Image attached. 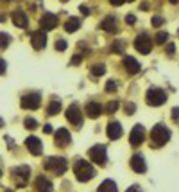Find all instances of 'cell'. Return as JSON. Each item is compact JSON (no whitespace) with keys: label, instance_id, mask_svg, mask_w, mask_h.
Here are the masks:
<instances>
[{"label":"cell","instance_id":"42","mask_svg":"<svg viewBox=\"0 0 179 192\" xmlns=\"http://www.w3.org/2000/svg\"><path fill=\"white\" fill-rule=\"evenodd\" d=\"M170 115H172V119H175V120H179V108H174V110L170 111Z\"/></svg>","mask_w":179,"mask_h":192},{"label":"cell","instance_id":"26","mask_svg":"<svg viewBox=\"0 0 179 192\" xmlns=\"http://www.w3.org/2000/svg\"><path fill=\"white\" fill-rule=\"evenodd\" d=\"M92 74H93L95 77H100V76L106 74V67L102 65V63H99V65H93V67H92Z\"/></svg>","mask_w":179,"mask_h":192},{"label":"cell","instance_id":"3","mask_svg":"<svg viewBox=\"0 0 179 192\" xmlns=\"http://www.w3.org/2000/svg\"><path fill=\"white\" fill-rule=\"evenodd\" d=\"M45 169L52 170L57 176H63L66 173V169H68V163H66V160L63 156H50V158L45 160Z\"/></svg>","mask_w":179,"mask_h":192},{"label":"cell","instance_id":"13","mask_svg":"<svg viewBox=\"0 0 179 192\" xmlns=\"http://www.w3.org/2000/svg\"><path fill=\"white\" fill-rule=\"evenodd\" d=\"M131 169L134 170V173H138V174H143L145 173V170H147V163H145L143 155L136 153V155L131 156Z\"/></svg>","mask_w":179,"mask_h":192},{"label":"cell","instance_id":"25","mask_svg":"<svg viewBox=\"0 0 179 192\" xmlns=\"http://www.w3.org/2000/svg\"><path fill=\"white\" fill-rule=\"evenodd\" d=\"M124 49H125V41H122V40L113 41V45H111V50H113L115 54H122V52H124Z\"/></svg>","mask_w":179,"mask_h":192},{"label":"cell","instance_id":"24","mask_svg":"<svg viewBox=\"0 0 179 192\" xmlns=\"http://www.w3.org/2000/svg\"><path fill=\"white\" fill-rule=\"evenodd\" d=\"M61 108H63L61 101H59V99H52L50 104H49V108H47V113H49V115H57V113L61 111Z\"/></svg>","mask_w":179,"mask_h":192},{"label":"cell","instance_id":"8","mask_svg":"<svg viewBox=\"0 0 179 192\" xmlns=\"http://www.w3.org/2000/svg\"><path fill=\"white\" fill-rule=\"evenodd\" d=\"M143 140H145V127L142 124H136L129 133V144L132 147H138L143 144Z\"/></svg>","mask_w":179,"mask_h":192},{"label":"cell","instance_id":"33","mask_svg":"<svg viewBox=\"0 0 179 192\" xmlns=\"http://www.w3.org/2000/svg\"><path fill=\"white\" fill-rule=\"evenodd\" d=\"M56 50H59V52L66 50V41H64V40H57V41H56Z\"/></svg>","mask_w":179,"mask_h":192},{"label":"cell","instance_id":"22","mask_svg":"<svg viewBox=\"0 0 179 192\" xmlns=\"http://www.w3.org/2000/svg\"><path fill=\"white\" fill-rule=\"evenodd\" d=\"M97 192H118V187H117V183H115L113 180H104V181L99 185Z\"/></svg>","mask_w":179,"mask_h":192},{"label":"cell","instance_id":"29","mask_svg":"<svg viewBox=\"0 0 179 192\" xmlns=\"http://www.w3.org/2000/svg\"><path fill=\"white\" fill-rule=\"evenodd\" d=\"M11 43V38H9V34H6V32H0V47L2 49H7V45Z\"/></svg>","mask_w":179,"mask_h":192},{"label":"cell","instance_id":"15","mask_svg":"<svg viewBox=\"0 0 179 192\" xmlns=\"http://www.w3.org/2000/svg\"><path fill=\"white\" fill-rule=\"evenodd\" d=\"M31 43L36 50H41L47 47V36H45V31H34L31 34Z\"/></svg>","mask_w":179,"mask_h":192},{"label":"cell","instance_id":"6","mask_svg":"<svg viewBox=\"0 0 179 192\" xmlns=\"http://www.w3.org/2000/svg\"><path fill=\"white\" fill-rule=\"evenodd\" d=\"M20 106L24 110H38L39 106H41V95L39 93H36V92H32V93H25L24 97L20 99Z\"/></svg>","mask_w":179,"mask_h":192},{"label":"cell","instance_id":"32","mask_svg":"<svg viewBox=\"0 0 179 192\" xmlns=\"http://www.w3.org/2000/svg\"><path fill=\"white\" fill-rule=\"evenodd\" d=\"M25 127H27V129H36V127H38V122L34 120V119H25Z\"/></svg>","mask_w":179,"mask_h":192},{"label":"cell","instance_id":"35","mask_svg":"<svg viewBox=\"0 0 179 192\" xmlns=\"http://www.w3.org/2000/svg\"><path fill=\"white\" fill-rule=\"evenodd\" d=\"M125 22L131 24V25H132V24H136V16H134V14H127V16H125Z\"/></svg>","mask_w":179,"mask_h":192},{"label":"cell","instance_id":"7","mask_svg":"<svg viewBox=\"0 0 179 192\" xmlns=\"http://www.w3.org/2000/svg\"><path fill=\"white\" fill-rule=\"evenodd\" d=\"M134 49H136L140 54H150V50H152V40L149 38L147 32L136 36V40H134Z\"/></svg>","mask_w":179,"mask_h":192},{"label":"cell","instance_id":"37","mask_svg":"<svg viewBox=\"0 0 179 192\" xmlns=\"http://www.w3.org/2000/svg\"><path fill=\"white\" fill-rule=\"evenodd\" d=\"M134 110H136V106H134V104H127V106H125V111H127V115L134 113Z\"/></svg>","mask_w":179,"mask_h":192},{"label":"cell","instance_id":"14","mask_svg":"<svg viewBox=\"0 0 179 192\" xmlns=\"http://www.w3.org/2000/svg\"><path fill=\"white\" fill-rule=\"evenodd\" d=\"M25 147L29 149V153H32L34 156H39L43 153V144H41V140L38 137H27Z\"/></svg>","mask_w":179,"mask_h":192},{"label":"cell","instance_id":"30","mask_svg":"<svg viewBox=\"0 0 179 192\" xmlns=\"http://www.w3.org/2000/svg\"><path fill=\"white\" fill-rule=\"evenodd\" d=\"M117 88H118V86H117V81L109 79V81L106 83V92H107V93H115V92H117Z\"/></svg>","mask_w":179,"mask_h":192},{"label":"cell","instance_id":"49","mask_svg":"<svg viewBox=\"0 0 179 192\" xmlns=\"http://www.w3.org/2000/svg\"><path fill=\"white\" fill-rule=\"evenodd\" d=\"M0 176H2V170H0Z\"/></svg>","mask_w":179,"mask_h":192},{"label":"cell","instance_id":"23","mask_svg":"<svg viewBox=\"0 0 179 192\" xmlns=\"http://www.w3.org/2000/svg\"><path fill=\"white\" fill-rule=\"evenodd\" d=\"M79 27H81V20L77 16H72V18H68L64 22V31L66 32H75Z\"/></svg>","mask_w":179,"mask_h":192},{"label":"cell","instance_id":"17","mask_svg":"<svg viewBox=\"0 0 179 192\" xmlns=\"http://www.w3.org/2000/svg\"><path fill=\"white\" fill-rule=\"evenodd\" d=\"M106 133H107L109 140H118V138L122 137V124H120V122H117V120H111V122L107 124Z\"/></svg>","mask_w":179,"mask_h":192},{"label":"cell","instance_id":"19","mask_svg":"<svg viewBox=\"0 0 179 192\" xmlns=\"http://www.w3.org/2000/svg\"><path fill=\"white\" fill-rule=\"evenodd\" d=\"M36 190L38 192H54V185L47 176H38L36 178Z\"/></svg>","mask_w":179,"mask_h":192},{"label":"cell","instance_id":"44","mask_svg":"<svg viewBox=\"0 0 179 192\" xmlns=\"http://www.w3.org/2000/svg\"><path fill=\"white\" fill-rule=\"evenodd\" d=\"M149 7H150V6H149L147 2H143V4H140V9H142V11H147Z\"/></svg>","mask_w":179,"mask_h":192},{"label":"cell","instance_id":"21","mask_svg":"<svg viewBox=\"0 0 179 192\" xmlns=\"http://www.w3.org/2000/svg\"><path fill=\"white\" fill-rule=\"evenodd\" d=\"M100 29L106 31V32H117L118 27H117V18L115 16H106L102 22H100Z\"/></svg>","mask_w":179,"mask_h":192},{"label":"cell","instance_id":"2","mask_svg":"<svg viewBox=\"0 0 179 192\" xmlns=\"http://www.w3.org/2000/svg\"><path fill=\"white\" fill-rule=\"evenodd\" d=\"M150 138L154 142V147H163L170 140V129H167V126L163 124H156L150 131Z\"/></svg>","mask_w":179,"mask_h":192},{"label":"cell","instance_id":"39","mask_svg":"<svg viewBox=\"0 0 179 192\" xmlns=\"http://www.w3.org/2000/svg\"><path fill=\"white\" fill-rule=\"evenodd\" d=\"M79 11H81L84 16H88V14H90V7H86L84 4H82V6H79Z\"/></svg>","mask_w":179,"mask_h":192},{"label":"cell","instance_id":"36","mask_svg":"<svg viewBox=\"0 0 179 192\" xmlns=\"http://www.w3.org/2000/svg\"><path fill=\"white\" fill-rule=\"evenodd\" d=\"M174 52H175V45H174V43H168V45H167V54L172 56Z\"/></svg>","mask_w":179,"mask_h":192},{"label":"cell","instance_id":"40","mask_svg":"<svg viewBox=\"0 0 179 192\" xmlns=\"http://www.w3.org/2000/svg\"><path fill=\"white\" fill-rule=\"evenodd\" d=\"M125 192H142V188H140V185H132V187H129Z\"/></svg>","mask_w":179,"mask_h":192},{"label":"cell","instance_id":"5","mask_svg":"<svg viewBox=\"0 0 179 192\" xmlns=\"http://www.w3.org/2000/svg\"><path fill=\"white\" fill-rule=\"evenodd\" d=\"M145 101H147L149 106H163L167 102V93L161 88H149L147 95H145Z\"/></svg>","mask_w":179,"mask_h":192},{"label":"cell","instance_id":"9","mask_svg":"<svg viewBox=\"0 0 179 192\" xmlns=\"http://www.w3.org/2000/svg\"><path fill=\"white\" fill-rule=\"evenodd\" d=\"M66 120H68L72 126H75V127L82 126V113H81L77 104H70L68 108H66Z\"/></svg>","mask_w":179,"mask_h":192},{"label":"cell","instance_id":"12","mask_svg":"<svg viewBox=\"0 0 179 192\" xmlns=\"http://www.w3.org/2000/svg\"><path fill=\"white\" fill-rule=\"evenodd\" d=\"M13 176L20 178V183H18V187H25V181L31 178V167H29V165L13 167Z\"/></svg>","mask_w":179,"mask_h":192},{"label":"cell","instance_id":"31","mask_svg":"<svg viewBox=\"0 0 179 192\" xmlns=\"http://www.w3.org/2000/svg\"><path fill=\"white\" fill-rule=\"evenodd\" d=\"M82 63V56L81 54H75V56H72V59H70V65H74V67H79Z\"/></svg>","mask_w":179,"mask_h":192},{"label":"cell","instance_id":"11","mask_svg":"<svg viewBox=\"0 0 179 192\" xmlns=\"http://www.w3.org/2000/svg\"><path fill=\"white\" fill-rule=\"evenodd\" d=\"M54 142H56V145H59V147H66V145L72 142L70 131L66 129V127H59V129L56 131V135H54Z\"/></svg>","mask_w":179,"mask_h":192},{"label":"cell","instance_id":"46","mask_svg":"<svg viewBox=\"0 0 179 192\" xmlns=\"http://www.w3.org/2000/svg\"><path fill=\"white\" fill-rule=\"evenodd\" d=\"M0 127H4V120L2 119H0Z\"/></svg>","mask_w":179,"mask_h":192},{"label":"cell","instance_id":"4","mask_svg":"<svg viewBox=\"0 0 179 192\" xmlns=\"http://www.w3.org/2000/svg\"><path fill=\"white\" fill-rule=\"evenodd\" d=\"M88 158L92 160L93 163H97V165H106V162H107V153H106V145H102V144H97V145H93L92 149L88 151Z\"/></svg>","mask_w":179,"mask_h":192},{"label":"cell","instance_id":"10","mask_svg":"<svg viewBox=\"0 0 179 192\" xmlns=\"http://www.w3.org/2000/svg\"><path fill=\"white\" fill-rule=\"evenodd\" d=\"M57 24H59V18H57L56 14H52V13H45V14L39 18V29L45 31V32L56 29Z\"/></svg>","mask_w":179,"mask_h":192},{"label":"cell","instance_id":"34","mask_svg":"<svg viewBox=\"0 0 179 192\" xmlns=\"http://www.w3.org/2000/svg\"><path fill=\"white\" fill-rule=\"evenodd\" d=\"M163 22H165V20H163L161 16H154V18H152V25H154V27H160V25H163Z\"/></svg>","mask_w":179,"mask_h":192},{"label":"cell","instance_id":"28","mask_svg":"<svg viewBox=\"0 0 179 192\" xmlns=\"http://www.w3.org/2000/svg\"><path fill=\"white\" fill-rule=\"evenodd\" d=\"M118 108H120V102H118V101H109V104L106 106V111H107L109 115H113Z\"/></svg>","mask_w":179,"mask_h":192},{"label":"cell","instance_id":"45","mask_svg":"<svg viewBox=\"0 0 179 192\" xmlns=\"http://www.w3.org/2000/svg\"><path fill=\"white\" fill-rule=\"evenodd\" d=\"M168 2H170V4H177V2H179V0H168Z\"/></svg>","mask_w":179,"mask_h":192},{"label":"cell","instance_id":"16","mask_svg":"<svg viewBox=\"0 0 179 192\" xmlns=\"http://www.w3.org/2000/svg\"><path fill=\"white\" fill-rule=\"evenodd\" d=\"M86 117H90V119H99L100 117V113L104 111V108H102V104L100 102H97V101H90L88 104H86Z\"/></svg>","mask_w":179,"mask_h":192},{"label":"cell","instance_id":"38","mask_svg":"<svg viewBox=\"0 0 179 192\" xmlns=\"http://www.w3.org/2000/svg\"><path fill=\"white\" fill-rule=\"evenodd\" d=\"M6 67H7V65H6V61H4V59H0V76H4V74H6Z\"/></svg>","mask_w":179,"mask_h":192},{"label":"cell","instance_id":"18","mask_svg":"<svg viewBox=\"0 0 179 192\" xmlns=\"http://www.w3.org/2000/svg\"><path fill=\"white\" fill-rule=\"evenodd\" d=\"M124 67H125L127 74H131V76H136V74L142 70L140 63H138L136 59H134L132 56H125V58H124Z\"/></svg>","mask_w":179,"mask_h":192},{"label":"cell","instance_id":"20","mask_svg":"<svg viewBox=\"0 0 179 192\" xmlns=\"http://www.w3.org/2000/svg\"><path fill=\"white\" fill-rule=\"evenodd\" d=\"M11 18H13V24L14 25H18V27H27V24H29V18H27V14L21 11V9H18V11H14L13 14H11Z\"/></svg>","mask_w":179,"mask_h":192},{"label":"cell","instance_id":"48","mask_svg":"<svg viewBox=\"0 0 179 192\" xmlns=\"http://www.w3.org/2000/svg\"><path fill=\"white\" fill-rule=\"evenodd\" d=\"M61 2H68V0H61Z\"/></svg>","mask_w":179,"mask_h":192},{"label":"cell","instance_id":"27","mask_svg":"<svg viewBox=\"0 0 179 192\" xmlns=\"http://www.w3.org/2000/svg\"><path fill=\"white\" fill-rule=\"evenodd\" d=\"M167 41H168V32L160 31L158 34H156V43H158V45H165Z\"/></svg>","mask_w":179,"mask_h":192},{"label":"cell","instance_id":"41","mask_svg":"<svg viewBox=\"0 0 179 192\" xmlns=\"http://www.w3.org/2000/svg\"><path fill=\"white\" fill-rule=\"evenodd\" d=\"M109 2H111V6H115V7H120V6L125 2V0H109Z\"/></svg>","mask_w":179,"mask_h":192},{"label":"cell","instance_id":"47","mask_svg":"<svg viewBox=\"0 0 179 192\" xmlns=\"http://www.w3.org/2000/svg\"><path fill=\"white\" fill-rule=\"evenodd\" d=\"M4 192H14V190H11V188H7V190H4Z\"/></svg>","mask_w":179,"mask_h":192},{"label":"cell","instance_id":"43","mask_svg":"<svg viewBox=\"0 0 179 192\" xmlns=\"http://www.w3.org/2000/svg\"><path fill=\"white\" fill-rule=\"evenodd\" d=\"M43 131L47 133V135H50V133H52V126H50V124H45V126H43Z\"/></svg>","mask_w":179,"mask_h":192},{"label":"cell","instance_id":"1","mask_svg":"<svg viewBox=\"0 0 179 192\" xmlns=\"http://www.w3.org/2000/svg\"><path fill=\"white\" fill-rule=\"evenodd\" d=\"M74 173H75V178L79 181H82V183L93 180L95 174H97L95 173V167L90 163V162H86V160H77L74 163Z\"/></svg>","mask_w":179,"mask_h":192}]
</instances>
